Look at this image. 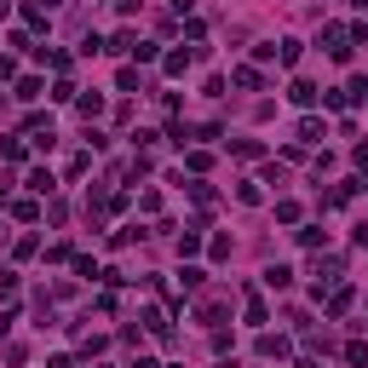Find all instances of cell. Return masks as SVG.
<instances>
[{
  "label": "cell",
  "mask_w": 368,
  "mask_h": 368,
  "mask_svg": "<svg viewBox=\"0 0 368 368\" xmlns=\"http://www.w3.org/2000/svg\"><path fill=\"white\" fill-rule=\"evenodd\" d=\"M236 202H242V207H259V202H265V190L248 179V184H236Z\"/></svg>",
  "instance_id": "obj_5"
},
{
  "label": "cell",
  "mask_w": 368,
  "mask_h": 368,
  "mask_svg": "<svg viewBox=\"0 0 368 368\" xmlns=\"http://www.w3.org/2000/svg\"><path fill=\"white\" fill-rule=\"evenodd\" d=\"M46 368H75V362H69V357H52V362H46Z\"/></svg>",
  "instance_id": "obj_23"
},
{
  "label": "cell",
  "mask_w": 368,
  "mask_h": 368,
  "mask_svg": "<svg viewBox=\"0 0 368 368\" xmlns=\"http://www.w3.org/2000/svg\"><path fill=\"white\" fill-rule=\"evenodd\" d=\"M277 63H288V69H294V63H299V41H277Z\"/></svg>",
  "instance_id": "obj_12"
},
{
  "label": "cell",
  "mask_w": 368,
  "mask_h": 368,
  "mask_svg": "<svg viewBox=\"0 0 368 368\" xmlns=\"http://www.w3.org/2000/svg\"><path fill=\"white\" fill-rule=\"evenodd\" d=\"M299 138H305V144H316V138H323V121H316V116H305V121H299Z\"/></svg>",
  "instance_id": "obj_15"
},
{
  "label": "cell",
  "mask_w": 368,
  "mask_h": 368,
  "mask_svg": "<svg viewBox=\"0 0 368 368\" xmlns=\"http://www.w3.org/2000/svg\"><path fill=\"white\" fill-rule=\"evenodd\" d=\"M179 277H184V288H190V294H196V288L207 282V270H202V265H184V270H179Z\"/></svg>",
  "instance_id": "obj_14"
},
{
  "label": "cell",
  "mask_w": 368,
  "mask_h": 368,
  "mask_svg": "<svg viewBox=\"0 0 368 368\" xmlns=\"http://www.w3.org/2000/svg\"><path fill=\"white\" fill-rule=\"evenodd\" d=\"M75 109H81V116L92 121V116H98V109H104V98H98V92H81V98H75Z\"/></svg>",
  "instance_id": "obj_9"
},
{
  "label": "cell",
  "mask_w": 368,
  "mask_h": 368,
  "mask_svg": "<svg viewBox=\"0 0 368 368\" xmlns=\"http://www.w3.org/2000/svg\"><path fill=\"white\" fill-rule=\"evenodd\" d=\"M288 98H294L299 109H311V104H316V87H311V81H294V87H288Z\"/></svg>",
  "instance_id": "obj_3"
},
{
  "label": "cell",
  "mask_w": 368,
  "mask_h": 368,
  "mask_svg": "<svg viewBox=\"0 0 368 368\" xmlns=\"http://www.w3.org/2000/svg\"><path fill=\"white\" fill-rule=\"evenodd\" d=\"M357 167H362V179H368V144H357Z\"/></svg>",
  "instance_id": "obj_21"
},
{
  "label": "cell",
  "mask_w": 368,
  "mask_h": 368,
  "mask_svg": "<svg viewBox=\"0 0 368 368\" xmlns=\"http://www.w3.org/2000/svg\"><path fill=\"white\" fill-rule=\"evenodd\" d=\"M288 282H294V270H288V265H270L265 270V288H288Z\"/></svg>",
  "instance_id": "obj_11"
},
{
  "label": "cell",
  "mask_w": 368,
  "mask_h": 368,
  "mask_svg": "<svg viewBox=\"0 0 368 368\" xmlns=\"http://www.w3.org/2000/svg\"><path fill=\"white\" fill-rule=\"evenodd\" d=\"M323 46H328V52H334V58L345 63V58H351V29H340V23H328V29H323Z\"/></svg>",
  "instance_id": "obj_1"
},
{
  "label": "cell",
  "mask_w": 368,
  "mask_h": 368,
  "mask_svg": "<svg viewBox=\"0 0 368 368\" xmlns=\"http://www.w3.org/2000/svg\"><path fill=\"white\" fill-rule=\"evenodd\" d=\"M133 46H138V35H133V29H121V35L109 41V52H133Z\"/></svg>",
  "instance_id": "obj_18"
},
{
  "label": "cell",
  "mask_w": 368,
  "mask_h": 368,
  "mask_svg": "<svg viewBox=\"0 0 368 368\" xmlns=\"http://www.w3.org/2000/svg\"><path fill=\"white\" fill-rule=\"evenodd\" d=\"M0 162H23V144L18 138H0Z\"/></svg>",
  "instance_id": "obj_17"
},
{
  "label": "cell",
  "mask_w": 368,
  "mask_h": 368,
  "mask_svg": "<svg viewBox=\"0 0 368 368\" xmlns=\"http://www.w3.org/2000/svg\"><path fill=\"white\" fill-rule=\"evenodd\" d=\"M162 69H167V75H184V69H190V52H184V46H179V52H167Z\"/></svg>",
  "instance_id": "obj_6"
},
{
  "label": "cell",
  "mask_w": 368,
  "mask_h": 368,
  "mask_svg": "<svg viewBox=\"0 0 368 368\" xmlns=\"http://www.w3.org/2000/svg\"><path fill=\"white\" fill-rule=\"evenodd\" d=\"M6 334H12V311H0V340H6Z\"/></svg>",
  "instance_id": "obj_22"
},
{
  "label": "cell",
  "mask_w": 368,
  "mask_h": 368,
  "mask_svg": "<svg viewBox=\"0 0 368 368\" xmlns=\"http://www.w3.org/2000/svg\"><path fill=\"white\" fill-rule=\"evenodd\" d=\"M6 12H12V0H0V18H6Z\"/></svg>",
  "instance_id": "obj_24"
},
{
  "label": "cell",
  "mask_w": 368,
  "mask_h": 368,
  "mask_svg": "<svg viewBox=\"0 0 368 368\" xmlns=\"http://www.w3.org/2000/svg\"><path fill=\"white\" fill-rule=\"evenodd\" d=\"M345 311H351V288H340V294L328 299V316H345Z\"/></svg>",
  "instance_id": "obj_16"
},
{
  "label": "cell",
  "mask_w": 368,
  "mask_h": 368,
  "mask_svg": "<svg viewBox=\"0 0 368 368\" xmlns=\"http://www.w3.org/2000/svg\"><path fill=\"white\" fill-rule=\"evenodd\" d=\"M248 323H270V305H265L259 294H248Z\"/></svg>",
  "instance_id": "obj_10"
},
{
  "label": "cell",
  "mask_w": 368,
  "mask_h": 368,
  "mask_svg": "<svg viewBox=\"0 0 368 368\" xmlns=\"http://www.w3.org/2000/svg\"><path fill=\"white\" fill-rule=\"evenodd\" d=\"M259 357H288V340L282 334H259Z\"/></svg>",
  "instance_id": "obj_2"
},
{
  "label": "cell",
  "mask_w": 368,
  "mask_h": 368,
  "mask_svg": "<svg viewBox=\"0 0 368 368\" xmlns=\"http://www.w3.org/2000/svg\"><path fill=\"white\" fill-rule=\"evenodd\" d=\"M196 248H202V230H184V236H179V253L190 259V253H196Z\"/></svg>",
  "instance_id": "obj_20"
},
{
  "label": "cell",
  "mask_w": 368,
  "mask_h": 368,
  "mask_svg": "<svg viewBox=\"0 0 368 368\" xmlns=\"http://www.w3.org/2000/svg\"><path fill=\"white\" fill-rule=\"evenodd\" d=\"M299 248H323V225H305V230H299Z\"/></svg>",
  "instance_id": "obj_19"
},
{
  "label": "cell",
  "mask_w": 368,
  "mask_h": 368,
  "mask_svg": "<svg viewBox=\"0 0 368 368\" xmlns=\"http://www.w3.org/2000/svg\"><path fill=\"white\" fill-rule=\"evenodd\" d=\"M345 362H351V368H368V345L351 340V345H345Z\"/></svg>",
  "instance_id": "obj_13"
},
{
  "label": "cell",
  "mask_w": 368,
  "mask_h": 368,
  "mask_svg": "<svg viewBox=\"0 0 368 368\" xmlns=\"http://www.w3.org/2000/svg\"><path fill=\"white\" fill-rule=\"evenodd\" d=\"M29 190H35V196H52V173L35 167V173H29Z\"/></svg>",
  "instance_id": "obj_7"
},
{
  "label": "cell",
  "mask_w": 368,
  "mask_h": 368,
  "mask_svg": "<svg viewBox=\"0 0 368 368\" xmlns=\"http://www.w3.org/2000/svg\"><path fill=\"white\" fill-rule=\"evenodd\" d=\"M230 81H236V87H242V92H253V87H259V69H253V63H242V69H236V75H230Z\"/></svg>",
  "instance_id": "obj_8"
},
{
  "label": "cell",
  "mask_w": 368,
  "mask_h": 368,
  "mask_svg": "<svg viewBox=\"0 0 368 368\" xmlns=\"http://www.w3.org/2000/svg\"><path fill=\"white\" fill-rule=\"evenodd\" d=\"M41 92H46V87H41V75H23V81H18V98H23V104H35Z\"/></svg>",
  "instance_id": "obj_4"
}]
</instances>
